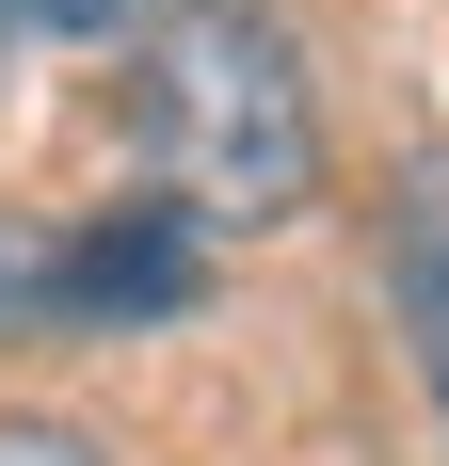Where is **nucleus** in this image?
<instances>
[{
    "label": "nucleus",
    "mask_w": 449,
    "mask_h": 466,
    "mask_svg": "<svg viewBox=\"0 0 449 466\" xmlns=\"http://www.w3.org/2000/svg\"><path fill=\"white\" fill-rule=\"evenodd\" d=\"M129 145L177 226H289L321 193V96L305 48L257 0H129Z\"/></svg>",
    "instance_id": "nucleus-1"
},
{
    "label": "nucleus",
    "mask_w": 449,
    "mask_h": 466,
    "mask_svg": "<svg viewBox=\"0 0 449 466\" xmlns=\"http://www.w3.org/2000/svg\"><path fill=\"white\" fill-rule=\"evenodd\" d=\"M48 306H96V322H113V306H193V226L177 209H145V226H81V241H48Z\"/></svg>",
    "instance_id": "nucleus-2"
},
{
    "label": "nucleus",
    "mask_w": 449,
    "mask_h": 466,
    "mask_svg": "<svg viewBox=\"0 0 449 466\" xmlns=\"http://www.w3.org/2000/svg\"><path fill=\"white\" fill-rule=\"evenodd\" d=\"M113 33H129V0H0V81L48 48H113Z\"/></svg>",
    "instance_id": "nucleus-3"
},
{
    "label": "nucleus",
    "mask_w": 449,
    "mask_h": 466,
    "mask_svg": "<svg viewBox=\"0 0 449 466\" xmlns=\"http://www.w3.org/2000/svg\"><path fill=\"white\" fill-rule=\"evenodd\" d=\"M402 338H417V386H434V419H449V241L402 258Z\"/></svg>",
    "instance_id": "nucleus-4"
},
{
    "label": "nucleus",
    "mask_w": 449,
    "mask_h": 466,
    "mask_svg": "<svg viewBox=\"0 0 449 466\" xmlns=\"http://www.w3.org/2000/svg\"><path fill=\"white\" fill-rule=\"evenodd\" d=\"M0 466H96V434H65V419H0Z\"/></svg>",
    "instance_id": "nucleus-5"
}]
</instances>
